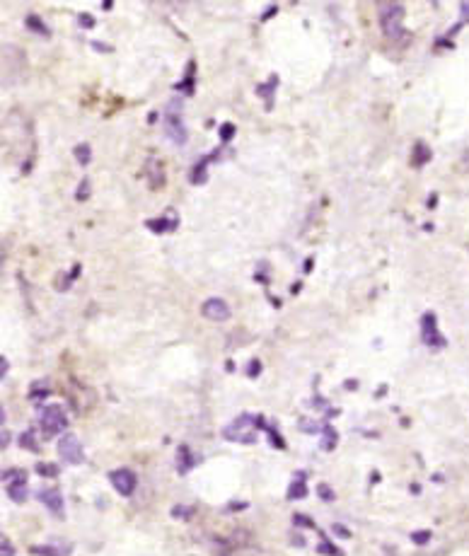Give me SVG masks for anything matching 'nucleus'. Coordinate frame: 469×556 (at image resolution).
Segmentation results:
<instances>
[{
    "mask_svg": "<svg viewBox=\"0 0 469 556\" xmlns=\"http://www.w3.org/2000/svg\"><path fill=\"white\" fill-rule=\"evenodd\" d=\"M421 341H424L426 346H431V349H445V346H448V341H445L438 329L436 312H426V315L421 317Z\"/></svg>",
    "mask_w": 469,
    "mask_h": 556,
    "instance_id": "obj_4",
    "label": "nucleus"
},
{
    "mask_svg": "<svg viewBox=\"0 0 469 556\" xmlns=\"http://www.w3.org/2000/svg\"><path fill=\"white\" fill-rule=\"evenodd\" d=\"M317 552H320V554H327V556H344L341 552H337V547H334V544L329 542V540H322L320 549H317Z\"/></svg>",
    "mask_w": 469,
    "mask_h": 556,
    "instance_id": "obj_26",
    "label": "nucleus"
},
{
    "mask_svg": "<svg viewBox=\"0 0 469 556\" xmlns=\"http://www.w3.org/2000/svg\"><path fill=\"white\" fill-rule=\"evenodd\" d=\"M305 477H308V474H303L300 472L298 477H295V482L288 486V501H300V498H305L308 496V486H305Z\"/></svg>",
    "mask_w": 469,
    "mask_h": 556,
    "instance_id": "obj_15",
    "label": "nucleus"
},
{
    "mask_svg": "<svg viewBox=\"0 0 469 556\" xmlns=\"http://www.w3.org/2000/svg\"><path fill=\"white\" fill-rule=\"evenodd\" d=\"M266 433H269V438H271V443H274V448H279V450H283L286 448V440H281V436H279V431H276L274 426H269L266 424V428H264Z\"/></svg>",
    "mask_w": 469,
    "mask_h": 556,
    "instance_id": "obj_25",
    "label": "nucleus"
},
{
    "mask_svg": "<svg viewBox=\"0 0 469 556\" xmlns=\"http://www.w3.org/2000/svg\"><path fill=\"white\" fill-rule=\"evenodd\" d=\"M320 496L322 498H327V501H334V494H332V489H329L327 484H320Z\"/></svg>",
    "mask_w": 469,
    "mask_h": 556,
    "instance_id": "obj_32",
    "label": "nucleus"
},
{
    "mask_svg": "<svg viewBox=\"0 0 469 556\" xmlns=\"http://www.w3.org/2000/svg\"><path fill=\"white\" fill-rule=\"evenodd\" d=\"M436 204H438V196L431 194V199H428V208H436Z\"/></svg>",
    "mask_w": 469,
    "mask_h": 556,
    "instance_id": "obj_37",
    "label": "nucleus"
},
{
    "mask_svg": "<svg viewBox=\"0 0 469 556\" xmlns=\"http://www.w3.org/2000/svg\"><path fill=\"white\" fill-rule=\"evenodd\" d=\"M402 20H404V8L399 3H382L380 5V27H382V34L390 39H402L404 34V27H402Z\"/></svg>",
    "mask_w": 469,
    "mask_h": 556,
    "instance_id": "obj_2",
    "label": "nucleus"
},
{
    "mask_svg": "<svg viewBox=\"0 0 469 556\" xmlns=\"http://www.w3.org/2000/svg\"><path fill=\"white\" fill-rule=\"evenodd\" d=\"M334 532H337L339 537H351V532L346 530V527H341V525H334Z\"/></svg>",
    "mask_w": 469,
    "mask_h": 556,
    "instance_id": "obj_34",
    "label": "nucleus"
},
{
    "mask_svg": "<svg viewBox=\"0 0 469 556\" xmlns=\"http://www.w3.org/2000/svg\"><path fill=\"white\" fill-rule=\"evenodd\" d=\"M411 540H414L416 544H426L428 540H431V532H414V535H411Z\"/></svg>",
    "mask_w": 469,
    "mask_h": 556,
    "instance_id": "obj_30",
    "label": "nucleus"
},
{
    "mask_svg": "<svg viewBox=\"0 0 469 556\" xmlns=\"http://www.w3.org/2000/svg\"><path fill=\"white\" fill-rule=\"evenodd\" d=\"M109 482H112V486L121 496H131L138 486V477L133 469L121 467V469H114V472H109Z\"/></svg>",
    "mask_w": 469,
    "mask_h": 556,
    "instance_id": "obj_7",
    "label": "nucleus"
},
{
    "mask_svg": "<svg viewBox=\"0 0 469 556\" xmlns=\"http://www.w3.org/2000/svg\"><path fill=\"white\" fill-rule=\"evenodd\" d=\"M90 46H92V49H97V51H112V49H109V46H104L100 42H90Z\"/></svg>",
    "mask_w": 469,
    "mask_h": 556,
    "instance_id": "obj_35",
    "label": "nucleus"
},
{
    "mask_svg": "<svg viewBox=\"0 0 469 556\" xmlns=\"http://www.w3.org/2000/svg\"><path fill=\"white\" fill-rule=\"evenodd\" d=\"M5 486H8V496L15 503L27 501V472L25 469H5L3 474Z\"/></svg>",
    "mask_w": 469,
    "mask_h": 556,
    "instance_id": "obj_5",
    "label": "nucleus"
},
{
    "mask_svg": "<svg viewBox=\"0 0 469 556\" xmlns=\"http://www.w3.org/2000/svg\"><path fill=\"white\" fill-rule=\"evenodd\" d=\"M73 155L78 158L80 165H90V160H92V148L88 146V143H78V146L73 148Z\"/></svg>",
    "mask_w": 469,
    "mask_h": 556,
    "instance_id": "obj_19",
    "label": "nucleus"
},
{
    "mask_svg": "<svg viewBox=\"0 0 469 556\" xmlns=\"http://www.w3.org/2000/svg\"><path fill=\"white\" fill-rule=\"evenodd\" d=\"M37 474H39V477H46V479H56L61 474V469L56 465H51V462H39Z\"/></svg>",
    "mask_w": 469,
    "mask_h": 556,
    "instance_id": "obj_21",
    "label": "nucleus"
},
{
    "mask_svg": "<svg viewBox=\"0 0 469 556\" xmlns=\"http://www.w3.org/2000/svg\"><path fill=\"white\" fill-rule=\"evenodd\" d=\"M165 131H167V136L177 143V146H182V143L187 141V126H184V121L177 112H167Z\"/></svg>",
    "mask_w": 469,
    "mask_h": 556,
    "instance_id": "obj_9",
    "label": "nucleus"
},
{
    "mask_svg": "<svg viewBox=\"0 0 469 556\" xmlns=\"http://www.w3.org/2000/svg\"><path fill=\"white\" fill-rule=\"evenodd\" d=\"M75 199L78 201H88L90 199V179L85 177L83 182L78 184V191H75Z\"/></svg>",
    "mask_w": 469,
    "mask_h": 556,
    "instance_id": "obj_24",
    "label": "nucleus"
},
{
    "mask_svg": "<svg viewBox=\"0 0 469 556\" xmlns=\"http://www.w3.org/2000/svg\"><path fill=\"white\" fill-rule=\"evenodd\" d=\"M30 552H32V554H37V556H63V554L56 552L54 547H32Z\"/></svg>",
    "mask_w": 469,
    "mask_h": 556,
    "instance_id": "obj_28",
    "label": "nucleus"
},
{
    "mask_svg": "<svg viewBox=\"0 0 469 556\" xmlns=\"http://www.w3.org/2000/svg\"><path fill=\"white\" fill-rule=\"evenodd\" d=\"M39 426H42L46 436H59V433L68 428L66 409H63L61 404H49V407H44L42 414H39Z\"/></svg>",
    "mask_w": 469,
    "mask_h": 556,
    "instance_id": "obj_3",
    "label": "nucleus"
},
{
    "mask_svg": "<svg viewBox=\"0 0 469 556\" xmlns=\"http://www.w3.org/2000/svg\"><path fill=\"white\" fill-rule=\"evenodd\" d=\"M0 556H15V549H13V544H10L8 537H3V552H0Z\"/></svg>",
    "mask_w": 469,
    "mask_h": 556,
    "instance_id": "obj_31",
    "label": "nucleus"
},
{
    "mask_svg": "<svg viewBox=\"0 0 469 556\" xmlns=\"http://www.w3.org/2000/svg\"><path fill=\"white\" fill-rule=\"evenodd\" d=\"M59 455L63 462H68V465H83L85 462L83 445H80L78 436H73V433H66V436L59 440Z\"/></svg>",
    "mask_w": 469,
    "mask_h": 556,
    "instance_id": "obj_6",
    "label": "nucleus"
},
{
    "mask_svg": "<svg viewBox=\"0 0 469 556\" xmlns=\"http://www.w3.org/2000/svg\"><path fill=\"white\" fill-rule=\"evenodd\" d=\"M25 25H27V30L39 34V37H51V30L44 25L42 17H39V15H27Z\"/></svg>",
    "mask_w": 469,
    "mask_h": 556,
    "instance_id": "obj_16",
    "label": "nucleus"
},
{
    "mask_svg": "<svg viewBox=\"0 0 469 556\" xmlns=\"http://www.w3.org/2000/svg\"><path fill=\"white\" fill-rule=\"evenodd\" d=\"M235 133H237V126L235 124H223V126H220L218 136H220V141H223V143H230L235 138Z\"/></svg>",
    "mask_w": 469,
    "mask_h": 556,
    "instance_id": "obj_23",
    "label": "nucleus"
},
{
    "mask_svg": "<svg viewBox=\"0 0 469 556\" xmlns=\"http://www.w3.org/2000/svg\"><path fill=\"white\" fill-rule=\"evenodd\" d=\"M8 370H10V363H8V358H0V378H5L8 375Z\"/></svg>",
    "mask_w": 469,
    "mask_h": 556,
    "instance_id": "obj_33",
    "label": "nucleus"
},
{
    "mask_svg": "<svg viewBox=\"0 0 469 556\" xmlns=\"http://www.w3.org/2000/svg\"><path fill=\"white\" fill-rule=\"evenodd\" d=\"M37 498L56 515V518H63V494L59 489H42Z\"/></svg>",
    "mask_w": 469,
    "mask_h": 556,
    "instance_id": "obj_11",
    "label": "nucleus"
},
{
    "mask_svg": "<svg viewBox=\"0 0 469 556\" xmlns=\"http://www.w3.org/2000/svg\"><path fill=\"white\" fill-rule=\"evenodd\" d=\"M8 443H10V433H8V431H5V428H3V450H5V448H8Z\"/></svg>",
    "mask_w": 469,
    "mask_h": 556,
    "instance_id": "obj_36",
    "label": "nucleus"
},
{
    "mask_svg": "<svg viewBox=\"0 0 469 556\" xmlns=\"http://www.w3.org/2000/svg\"><path fill=\"white\" fill-rule=\"evenodd\" d=\"M274 13H276V5H274V8H269V10H266V13L262 15V20L266 22V20H269V17H271V15H274Z\"/></svg>",
    "mask_w": 469,
    "mask_h": 556,
    "instance_id": "obj_38",
    "label": "nucleus"
},
{
    "mask_svg": "<svg viewBox=\"0 0 469 556\" xmlns=\"http://www.w3.org/2000/svg\"><path fill=\"white\" fill-rule=\"evenodd\" d=\"M262 428H266L264 416L240 414L235 421H230V424L223 428V438L230 440V443L254 445L259 438L257 431H262Z\"/></svg>",
    "mask_w": 469,
    "mask_h": 556,
    "instance_id": "obj_1",
    "label": "nucleus"
},
{
    "mask_svg": "<svg viewBox=\"0 0 469 556\" xmlns=\"http://www.w3.org/2000/svg\"><path fill=\"white\" fill-rule=\"evenodd\" d=\"M259 373H262V361L254 358L250 366H247V375H250V378H259Z\"/></svg>",
    "mask_w": 469,
    "mask_h": 556,
    "instance_id": "obj_29",
    "label": "nucleus"
},
{
    "mask_svg": "<svg viewBox=\"0 0 469 556\" xmlns=\"http://www.w3.org/2000/svg\"><path fill=\"white\" fill-rule=\"evenodd\" d=\"M276 88H279V75H271L269 80H266L264 85H259L257 92L259 95L264 97V102H266V109H274V95H276Z\"/></svg>",
    "mask_w": 469,
    "mask_h": 556,
    "instance_id": "obj_14",
    "label": "nucleus"
},
{
    "mask_svg": "<svg viewBox=\"0 0 469 556\" xmlns=\"http://www.w3.org/2000/svg\"><path fill=\"white\" fill-rule=\"evenodd\" d=\"M49 395H51V390L46 382H37V385H32V392H30L32 402H42V399H46Z\"/></svg>",
    "mask_w": 469,
    "mask_h": 556,
    "instance_id": "obj_22",
    "label": "nucleus"
},
{
    "mask_svg": "<svg viewBox=\"0 0 469 556\" xmlns=\"http://www.w3.org/2000/svg\"><path fill=\"white\" fill-rule=\"evenodd\" d=\"M179 225V218L175 211L165 213L162 218H155V220H146V228L153 230L155 235H167V233H175Z\"/></svg>",
    "mask_w": 469,
    "mask_h": 556,
    "instance_id": "obj_10",
    "label": "nucleus"
},
{
    "mask_svg": "<svg viewBox=\"0 0 469 556\" xmlns=\"http://www.w3.org/2000/svg\"><path fill=\"white\" fill-rule=\"evenodd\" d=\"M337 448V431L332 426L324 424V438H322V450H334Z\"/></svg>",
    "mask_w": 469,
    "mask_h": 556,
    "instance_id": "obj_20",
    "label": "nucleus"
},
{
    "mask_svg": "<svg viewBox=\"0 0 469 556\" xmlns=\"http://www.w3.org/2000/svg\"><path fill=\"white\" fill-rule=\"evenodd\" d=\"M196 465V457L194 453L189 450V445H179V450H177V472L179 474H187L194 469Z\"/></svg>",
    "mask_w": 469,
    "mask_h": 556,
    "instance_id": "obj_13",
    "label": "nucleus"
},
{
    "mask_svg": "<svg viewBox=\"0 0 469 556\" xmlns=\"http://www.w3.org/2000/svg\"><path fill=\"white\" fill-rule=\"evenodd\" d=\"M17 443H20V448L30 450V453H39V443H37V438H34V431L20 433V438H17Z\"/></svg>",
    "mask_w": 469,
    "mask_h": 556,
    "instance_id": "obj_18",
    "label": "nucleus"
},
{
    "mask_svg": "<svg viewBox=\"0 0 469 556\" xmlns=\"http://www.w3.org/2000/svg\"><path fill=\"white\" fill-rule=\"evenodd\" d=\"M220 153V150H216V153H211V155H204L199 162H196L194 167H191V172H189V182L191 184H206V179H208V165H211L213 160H216V155Z\"/></svg>",
    "mask_w": 469,
    "mask_h": 556,
    "instance_id": "obj_12",
    "label": "nucleus"
},
{
    "mask_svg": "<svg viewBox=\"0 0 469 556\" xmlns=\"http://www.w3.org/2000/svg\"><path fill=\"white\" fill-rule=\"evenodd\" d=\"M431 148L426 146V143H416L414 146V155H411V165L414 167H424L428 160H431Z\"/></svg>",
    "mask_w": 469,
    "mask_h": 556,
    "instance_id": "obj_17",
    "label": "nucleus"
},
{
    "mask_svg": "<svg viewBox=\"0 0 469 556\" xmlns=\"http://www.w3.org/2000/svg\"><path fill=\"white\" fill-rule=\"evenodd\" d=\"M78 22H80V27H85V30H92V27L97 25V20L90 13H80Z\"/></svg>",
    "mask_w": 469,
    "mask_h": 556,
    "instance_id": "obj_27",
    "label": "nucleus"
},
{
    "mask_svg": "<svg viewBox=\"0 0 469 556\" xmlns=\"http://www.w3.org/2000/svg\"><path fill=\"white\" fill-rule=\"evenodd\" d=\"M201 315L211 322H225L230 320V305L220 298H208L204 305H201Z\"/></svg>",
    "mask_w": 469,
    "mask_h": 556,
    "instance_id": "obj_8",
    "label": "nucleus"
}]
</instances>
